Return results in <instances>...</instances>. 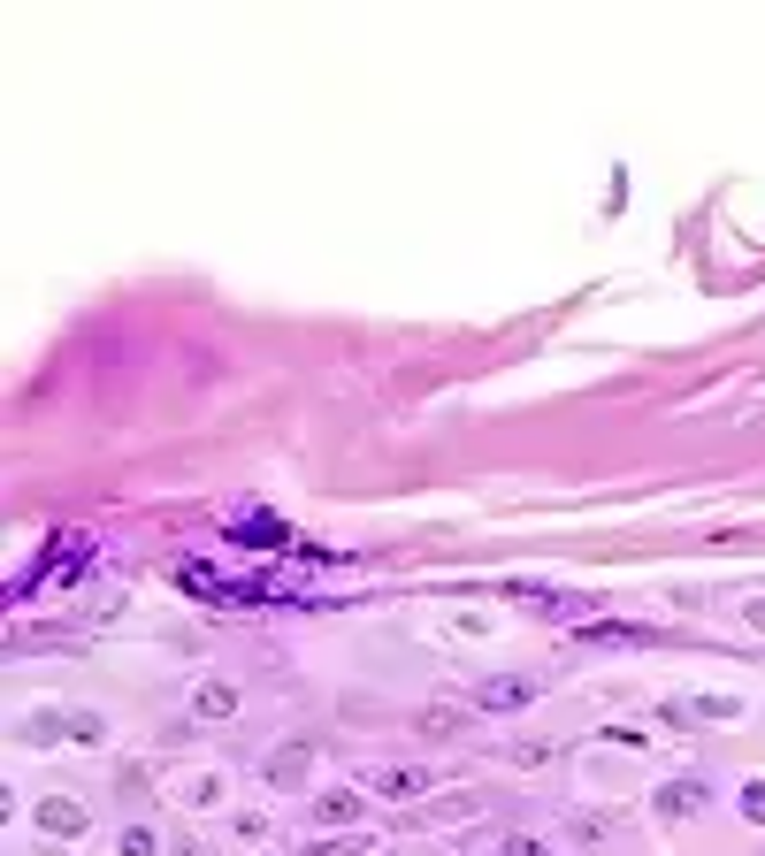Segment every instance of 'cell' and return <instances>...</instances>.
Returning a JSON list of instances; mask_svg holds the SVG:
<instances>
[{
  "label": "cell",
  "instance_id": "obj_3",
  "mask_svg": "<svg viewBox=\"0 0 765 856\" xmlns=\"http://www.w3.org/2000/svg\"><path fill=\"white\" fill-rule=\"evenodd\" d=\"M414 727H421V734H459V711H421Z\"/></svg>",
  "mask_w": 765,
  "mask_h": 856
},
{
  "label": "cell",
  "instance_id": "obj_1",
  "mask_svg": "<svg viewBox=\"0 0 765 856\" xmlns=\"http://www.w3.org/2000/svg\"><path fill=\"white\" fill-rule=\"evenodd\" d=\"M482 856H551V841H528V834H498V841H482Z\"/></svg>",
  "mask_w": 765,
  "mask_h": 856
},
{
  "label": "cell",
  "instance_id": "obj_2",
  "mask_svg": "<svg viewBox=\"0 0 765 856\" xmlns=\"http://www.w3.org/2000/svg\"><path fill=\"white\" fill-rule=\"evenodd\" d=\"M536 696V681H490L482 688V704H528Z\"/></svg>",
  "mask_w": 765,
  "mask_h": 856
}]
</instances>
